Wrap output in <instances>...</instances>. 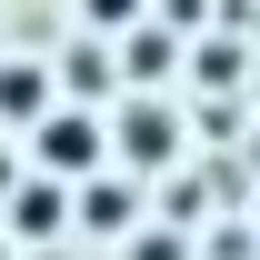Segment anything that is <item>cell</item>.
I'll list each match as a JSON object with an SVG mask.
<instances>
[{
    "label": "cell",
    "instance_id": "obj_1",
    "mask_svg": "<svg viewBox=\"0 0 260 260\" xmlns=\"http://www.w3.org/2000/svg\"><path fill=\"white\" fill-rule=\"evenodd\" d=\"M30 160L40 180H100V160H110V120H90V110H50V120L30 130Z\"/></svg>",
    "mask_w": 260,
    "mask_h": 260
},
{
    "label": "cell",
    "instance_id": "obj_4",
    "mask_svg": "<svg viewBox=\"0 0 260 260\" xmlns=\"http://www.w3.org/2000/svg\"><path fill=\"white\" fill-rule=\"evenodd\" d=\"M60 220H70L60 180H20V190H10V240H60Z\"/></svg>",
    "mask_w": 260,
    "mask_h": 260
},
{
    "label": "cell",
    "instance_id": "obj_8",
    "mask_svg": "<svg viewBox=\"0 0 260 260\" xmlns=\"http://www.w3.org/2000/svg\"><path fill=\"white\" fill-rule=\"evenodd\" d=\"M80 10H90V30H140L150 0H80Z\"/></svg>",
    "mask_w": 260,
    "mask_h": 260
},
{
    "label": "cell",
    "instance_id": "obj_7",
    "mask_svg": "<svg viewBox=\"0 0 260 260\" xmlns=\"http://www.w3.org/2000/svg\"><path fill=\"white\" fill-rule=\"evenodd\" d=\"M190 80H200V90H240V80H250V50H240V40H200V50H190Z\"/></svg>",
    "mask_w": 260,
    "mask_h": 260
},
{
    "label": "cell",
    "instance_id": "obj_2",
    "mask_svg": "<svg viewBox=\"0 0 260 260\" xmlns=\"http://www.w3.org/2000/svg\"><path fill=\"white\" fill-rule=\"evenodd\" d=\"M110 160H130V180L140 170H170L180 160V120H170L160 100H130L120 120H110Z\"/></svg>",
    "mask_w": 260,
    "mask_h": 260
},
{
    "label": "cell",
    "instance_id": "obj_5",
    "mask_svg": "<svg viewBox=\"0 0 260 260\" xmlns=\"http://www.w3.org/2000/svg\"><path fill=\"white\" fill-rule=\"evenodd\" d=\"M0 120H50V80H40V60H0Z\"/></svg>",
    "mask_w": 260,
    "mask_h": 260
},
{
    "label": "cell",
    "instance_id": "obj_9",
    "mask_svg": "<svg viewBox=\"0 0 260 260\" xmlns=\"http://www.w3.org/2000/svg\"><path fill=\"white\" fill-rule=\"evenodd\" d=\"M130 260H180V240H170V230H140V240H130Z\"/></svg>",
    "mask_w": 260,
    "mask_h": 260
},
{
    "label": "cell",
    "instance_id": "obj_10",
    "mask_svg": "<svg viewBox=\"0 0 260 260\" xmlns=\"http://www.w3.org/2000/svg\"><path fill=\"white\" fill-rule=\"evenodd\" d=\"M160 10H170L160 30H170V40H180V30H190V20H200V10H210V0H160Z\"/></svg>",
    "mask_w": 260,
    "mask_h": 260
},
{
    "label": "cell",
    "instance_id": "obj_6",
    "mask_svg": "<svg viewBox=\"0 0 260 260\" xmlns=\"http://www.w3.org/2000/svg\"><path fill=\"white\" fill-rule=\"evenodd\" d=\"M170 60H180V40H170V30H160V20H140V30H130V40H120V80H160V70H170Z\"/></svg>",
    "mask_w": 260,
    "mask_h": 260
},
{
    "label": "cell",
    "instance_id": "obj_3",
    "mask_svg": "<svg viewBox=\"0 0 260 260\" xmlns=\"http://www.w3.org/2000/svg\"><path fill=\"white\" fill-rule=\"evenodd\" d=\"M70 220L100 230V240H140V180H80V200H70Z\"/></svg>",
    "mask_w": 260,
    "mask_h": 260
}]
</instances>
